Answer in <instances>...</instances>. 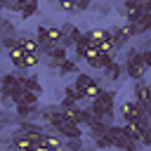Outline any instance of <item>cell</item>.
Returning <instances> with one entry per match:
<instances>
[{
	"instance_id": "obj_1",
	"label": "cell",
	"mask_w": 151,
	"mask_h": 151,
	"mask_svg": "<svg viewBox=\"0 0 151 151\" xmlns=\"http://www.w3.org/2000/svg\"><path fill=\"white\" fill-rule=\"evenodd\" d=\"M132 94H134V101L144 109V113L151 116V83L149 80H137L132 85Z\"/></svg>"
},
{
	"instance_id": "obj_2",
	"label": "cell",
	"mask_w": 151,
	"mask_h": 151,
	"mask_svg": "<svg viewBox=\"0 0 151 151\" xmlns=\"http://www.w3.org/2000/svg\"><path fill=\"white\" fill-rule=\"evenodd\" d=\"M125 76H130V80H144V76H146V64H144V59H142V52L139 54H134V57H130V59H125Z\"/></svg>"
},
{
	"instance_id": "obj_3",
	"label": "cell",
	"mask_w": 151,
	"mask_h": 151,
	"mask_svg": "<svg viewBox=\"0 0 151 151\" xmlns=\"http://www.w3.org/2000/svg\"><path fill=\"white\" fill-rule=\"evenodd\" d=\"M106 137H109L111 146H116L118 151H123V149H127L130 144H134V142H132V139L125 134L123 125H111V127H109V132H106Z\"/></svg>"
},
{
	"instance_id": "obj_4",
	"label": "cell",
	"mask_w": 151,
	"mask_h": 151,
	"mask_svg": "<svg viewBox=\"0 0 151 151\" xmlns=\"http://www.w3.org/2000/svg\"><path fill=\"white\" fill-rule=\"evenodd\" d=\"M118 113H120L123 123H130V120H137V118H142V116H144V109H142V106H139L134 99H130V101H123V104H120Z\"/></svg>"
},
{
	"instance_id": "obj_5",
	"label": "cell",
	"mask_w": 151,
	"mask_h": 151,
	"mask_svg": "<svg viewBox=\"0 0 151 151\" xmlns=\"http://www.w3.org/2000/svg\"><path fill=\"white\" fill-rule=\"evenodd\" d=\"M7 57H9V64L17 68V71H26V52L17 45L12 50H7Z\"/></svg>"
},
{
	"instance_id": "obj_6",
	"label": "cell",
	"mask_w": 151,
	"mask_h": 151,
	"mask_svg": "<svg viewBox=\"0 0 151 151\" xmlns=\"http://www.w3.org/2000/svg\"><path fill=\"white\" fill-rule=\"evenodd\" d=\"M85 38L90 40L92 47H99L104 40L111 38V33H109V28H92V31H85Z\"/></svg>"
},
{
	"instance_id": "obj_7",
	"label": "cell",
	"mask_w": 151,
	"mask_h": 151,
	"mask_svg": "<svg viewBox=\"0 0 151 151\" xmlns=\"http://www.w3.org/2000/svg\"><path fill=\"white\" fill-rule=\"evenodd\" d=\"M123 71H125V66H123L120 61H113L111 66L104 68V80H106V83H118V80L123 78Z\"/></svg>"
},
{
	"instance_id": "obj_8",
	"label": "cell",
	"mask_w": 151,
	"mask_h": 151,
	"mask_svg": "<svg viewBox=\"0 0 151 151\" xmlns=\"http://www.w3.org/2000/svg\"><path fill=\"white\" fill-rule=\"evenodd\" d=\"M12 142H14V149L17 151H33V139L26 137V134H19V132H12Z\"/></svg>"
},
{
	"instance_id": "obj_9",
	"label": "cell",
	"mask_w": 151,
	"mask_h": 151,
	"mask_svg": "<svg viewBox=\"0 0 151 151\" xmlns=\"http://www.w3.org/2000/svg\"><path fill=\"white\" fill-rule=\"evenodd\" d=\"M7 38H19V33L7 17H0V40H7Z\"/></svg>"
},
{
	"instance_id": "obj_10",
	"label": "cell",
	"mask_w": 151,
	"mask_h": 151,
	"mask_svg": "<svg viewBox=\"0 0 151 151\" xmlns=\"http://www.w3.org/2000/svg\"><path fill=\"white\" fill-rule=\"evenodd\" d=\"M61 111H59V104H50V106H42L40 109V120L45 123V125H50L57 116H59Z\"/></svg>"
},
{
	"instance_id": "obj_11",
	"label": "cell",
	"mask_w": 151,
	"mask_h": 151,
	"mask_svg": "<svg viewBox=\"0 0 151 151\" xmlns=\"http://www.w3.org/2000/svg\"><path fill=\"white\" fill-rule=\"evenodd\" d=\"M71 73H76V76H78L80 71H78V61L68 57V59H66V61H64V64L57 68V76H71Z\"/></svg>"
},
{
	"instance_id": "obj_12",
	"label": "cell",
	"mask_w": 151,
	"mask_h": 151,
	"mask_svg": "<svg viewBox=\"0 0 151 151\" xmlns=\"http://www.w3.org/2000/svg\"><path fill=\"white\" fill-rule=\"evenodd\" d=\"M21 85H24V90H26V92H35L38 97L42 94V85H40V83H38L33 76H26V78L21 80Z\"/></svg>"
},
{
	"instance_id": "obj_13",
	"label": "cell",
	"mask_w": 151,
	"mask_h": 151,
	"mask_svg": "<svg viewBox=\"0 0 151 151\" xmlns=\"http://www.w3.org/2000/svg\"><path fill=\"white\" fill-rule=\"evenodd\" d=\"M94 80H92V76L90 73H85V71H80L78 76H76V83H73V87H78V90H85L87 85H92Z\"/></svg>"
},
{
	"instance_id": "obj_14",
	"label": "cell",
	"mask_w": 151,
	"mask_h": 151,
	"mask_svg": "<svg viewBox=\"0 0 151 151\" xmlns=\"http://www.w3.org/2000/svg\"><path fill=\"white\" fill-rule=\"evenodd\" d=\"M35 12H38V0H31V2L21 5V12H19V17H21V19H31Z\"/></svg>"
},
{
	"instance_id": "obj_15",
	"label": "cell",
	"mask_w": 151,
	"mask_h": 151,
	"mask_svg": "<svg viewBox=\"0 0 151 151\" xmlns=\"http://www.w3.org/2000/svg\"><path fill=\"white\" fill-rule=\"evenodd\" d=\"M64 97H71V99H76V101H85V92L78 90V87H73V85H66Z\"/></svg>"
},
{
	"instance_id": "obj_16",
	"label": "cell",
	"mask_w": 151,
	"mask_h": 151,
	"mask_svg": "<svg viewBox=\"0 0 151 151\" xmlns=\"http://www.w3.org/2000/svg\"><path fill=\"white\" fill-rule=\"evenodd\" d=\"M83 92H85V99H90V101H94V99L99 97V92H101V87H99L97 83H92V85H87V87H85Z\"/></svg>"
},
{
	"instance_id": "obj_17",
	"label": "cell",
	"mask_w": 151,
	"mask_h": 151,
	"mask_svg": "<svg viewBox=\"0 0 151 151\" xmlns=\"http://www.w3.org/2000/svg\"><path fill=\"white\" fill-rule=\"evenodd\" d=\"M76 106H78V101L71 99V97H61V99H59V111H61V113H66V111H71V109H76Z\"/></svg>"
},
{
	"instance_id": "obj_18",
	"label": "cell",
	"mask_w": 151,
	"mask_h": 151,
	"mask_svg": "<svg viewBox=\"0 0 151 151\" xmlns=\"http://www.w3.org/2000/svg\"><path fill=\"white\" fill-rule=\"evenodd\" d=\"M42 64V54H26V68H38Z\"/></svg>"
},
{
	"instance_id": "obj_19",
	"label": "cell",
	"mask_w": 151,
	"mask_h": 151,
	"mask_svg": "<svg viewBox=\"0 0 151 151\" xmlns=\"http://www.w3.org/2000/svg\"><path fill=\"white\" fill-rule=\"evenodd\" d=\"M38 94L35 92H24V97H21V101L19 104H26V106H38Z\"/></svg>"
},
{
	"instance_id": "obj_20",
	"label": "cell",
	"mask_w": 151,
	"mask_h": 151,
	"mask_svg": "<svg viewBox=\"0 0 151 151\" xmlns=\"http://www.w3.org/2000/svg\"><path fill=\"white\" fill-rule=\"evenodd\" d=\"M64 146L66 151H83V139H64Z\"/></svg>"
},
{
	"instance_id": "obj_21",
	"label": "cell",
	"mask_w": 151,
	"mask_h": 151,
	"mask_svg": "<svg viewBox=\"0 0 151 151\" xmlns=\"http://www.w3.org/2000/svg\"><path fill=\"white\" fill-rule=\"evenodd\" d=\"M99 52H101V54H116V45H113V38L104 40V42L99 45Z\"/></svg>"
},
{
	"instance_id": "obj_22",
	"label": "cell",
	"mask_w": 151,
	"mask_h": 151,
	"mask_svg": "<svg viewBox=\"0 0 151 151\" xmlns=\"http://www.w3.org/2000/svg\"><path fill=\"white\" fill-rule=\"evenodd\" d=\"M64 118H66V120H71V123H76V125H80V106H76V109L66 111V113H64Z\"/></svg>"
},
{
	"instance_id": "obj_23",
	"label": "cell",
	"mask_w": 151,
	"mask_h": 151,
	"mask_svg": "<svg viewBox=\"0 0 151 151\" xmlns=\"http://www.w3.org/2000/svg\"><path fill=\"white\" fill-rule=\"evenodd\" d=\"M47 40H52V42L59 45V40H61V31H59V26H57V28H54V26L47 28Z\"/></svg>"
},
{
	"instance_id": "obj_24",
	"label": "cell",
	"mask_w": 151,
	"mask_h": 151,
	"mask_svg": "<svg viewBox=\"0 0 151 151\" xmlns=\"http://www.w3.org/2000/svg\"><path fill=\"white\" fill-rule=\"evenodd\" d=\"M94 9H99L101 14L111 12V0H94Z\"/></svg>"
},
{
	"instance_id": "obj_25",
	"label": "cell",
	"mask_w": 151,
	"mask_h": 151,
	"mask_svg": "<svg viewBox=\"0 0 151 151\" xmlns=\"http://www.w3.org/2000/svg\"><path fill=\"white\" fill-rule=\"evenodd\" d=\"M94 142V149H99V151H104V149H111V142H109V137H97V139H92Z\"/></svg>"
},
{
	"instance_id": "obj_26",
	"label": "cell",
	"mask_w": 151,
	"mask_h": 151,
	"mask_svg": "<svg viewBox=\"0 0 151 151\" xmlns=\"http://www.w3.org/2000/svg\"><path fill=\"white\" fill-rule=\"evenodd\" d=\"M5 9H9V12H21V2H19V0H5Z\"/></svg>"
},
{
	"instance_id": "obj_27",
	"label": "cell",
	"mask_w": 151,
	"mask_h": 151,
	"mask_svg": "<svg viewBox=\"0 0 151 151\" xmlns=\"http://www.w3.org/2000/svg\"><path fill=\"white\" fill-rule=\"evenodd\" d=\"M76 42H73V38L71 35H61V40H59V47H64V50H68V47H73Z\"/></svg>"
},
{
	"instance_id": "obj_28",
	"label": "cell",
	"mask_w": 151,
	"mask_h": 151,
	"mask_svg": "<svg viewBox=\"0 0 151 151\" xmlns=\"http://www.w3.org/2000/svg\"><path fill=\"white\" fill-rule=\"evenodd\" d=\"M101 52H99V47H87V52H85V61H90V59H94V57H99Z\"/></svg>"
},
{
	"instance_id": "obj_29",
	"label": "cell",
	"mask_w": 151,
	"mask_h": 151,
	"mask_svg": "<svg viewBox=\"0 0 151 151\" xmlns=\"http://www.w3.org/2000/svg\"><path fill=\"white\" fill-rule=\"evenodd\" d=\"M76 7H78V14H80V12L92 7V0H76Z\"/></svg>"
},
{
	"instance_id": "obj_30",
	"label": "cell",
	"mask_w": 151,
	"mask_h": 151,
	"mask_svg": "<svg viewBox=\"0 0 151 151\" xmlns=\"http://www.w3.org/2000/svg\"><path fill=\"white\" fill-rule=\"evenodd\" d=\"M73 28H76V26H73L71 21H66V24H61V26H59V31H61V35H71V31H73Z\"/></svg>"
},
{
	"instance_id": "obj_31",
	"label": "cell",
	"mask_w": 151,
	"mask_h": 151,
	"mask_svg": "<svg viewBox=\"0 0 151 151\" xmlns=\"http://www.w3.org/2000/svg\"><path fill=\"white\" fill-rule=\"evenodd\" d=\"M142 59H144V64H146V68L151 71V50H144V52H142Z\"/></svg>"
},
{
	"instance_id": "obj_32",
	"label": "cell",
	"mask_w": 151,
	"mask_h": 151,
	"mask_svg": "<svg viewBox=\"0 0 151 151\" xmlns=\"http://www.w3.org/2000/svg\"><path fill=\"white\" fill-rule=\"evenodd\" d=\"M33 151H52V149H50V146H45V144H35V146H33Z\"/></svg>"
},
{
	"instance_id": "obj_33",
	"label": "cell",
	"mask_w": 151,
	"mask_h": 151,
	"mask_svg": "<svg viewBox=\"0 0 151 151\" xmlns=\"http://www.w3.org/2000/svg\"><path fill=\"white\" fill-rule=\"evenodd\" d=\"M19 2H21V5H26V2H31V0H19Z\"/></svg>"
},
{
	"instance_id": "obj_34",
	"label": "cell",
	"mask_w": 151,
	"mask_h": 151,
	"mask_svg": "<svg viewBox=\"0 0 151 151\" xmlns=\"http://www.w3.org/2000/svg\"><path fill=\"white\" fill-rule=\"evenodd\" d=\"M146 35H149V38H151V28H149V33H146Z\"/></svg>"
},
{
	"instance_id": "obj_35",
	"label": "cell",
	"mask_w": 151,
	"mask_h": 151,
	"mask_svg": "<svg viewBox=\"0 0 151 151\" xmlns=\"http://www.w3.org/2000/svg\"><path fill=\"white\" fill-rule=\"evenodd\" d=\"M0 76H2V66H0Z\"/></svg>"
},
{
	"instance_id": "obj_36",
	"label": "cell",
	"mask_w": 151,
	"mask_h": 151,
	"mask_svg": "<svg viewBox=\"0 0 151 151\" xmlns=\"http://www.w3.org/2000/svg\"><path fill=\"white\" fill-rule=\"evenodd\" d=\"M83 151H87V149H85V146H83Z\"/></svg>"
}]
</instances>
